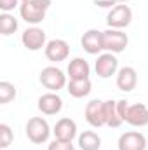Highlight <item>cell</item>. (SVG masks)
Instances as JSON below:
<instances>
[{
  "mask_svg": "<svg viewBox=\"0 0 148 150\" xmlns=\"http://www.w3.org/2000/svg\"><path fill=\"white\" fill-rule=\"evenodd\" d=\"M85 119L91 126L94 127H101L106 124V117H105V101L99 100H92L87 103L85 107Z\"/></svg>",
  "mask_w": 148,
  "mask_h": 150,
  "instance_id": "cell-6",
  "label": "cell"
},
{
  "mask_svg": "<svg viewBox=\"0 0 148 150\" xmlns=\"http://www.w3.org/2000/svg\"><path fill=\"white\" fill-rule=\"evenodd\" d=\"M117 67H118V61L111 52L101 54L96 61V74L99 77H103V79H108L117 72Z\"/></svg>",
  "mask_w": 148,
  "mask_h": 150,
  "instance_id": "cell-14",
  "label": "cell"
},
{
  "mask_svg": "<svg viewBox=\"0 0 148 150\" xmlns=\"http://www.w3.org/2000/svg\"><path fill=\"white\" fill-rule=\"evenodd\" d=\"M147 138L138 131H127L118 138V150H145Z\"/></svg>",
  "mask_w": 148,
  "mask_h": 150,
  "instance_id": "cell-8",
  "label": "cell"
},
{
  "mask_svg": "<svg viewBox=\"0 0 148 150\" xmlns=\"http://www.w3.org/2000/svg\"><path fill=\"white\" fill-rule=\"evenodd\" d=\"M127 124L136 126V127H143L148 124V107L143 103H136V105H129L125 119Z\"/></svg>",
  "mask_w": 148,
  "mask_h": 150,
  "instance_id": "cell-10",
  "label": "cell"
},
{
  "mask_svg": "<svg viewBox=\"0 0 148 150\" xmlns=\"http://www.w3.org/2000/svg\"><path fill=\"white\" fill-rule=\"evenodd\" d=\"M51 0H21V18L26 23L37 25L44 21L45 11L49 9Z\"/></svg>",
  "mask_w": 148,
  "mask_h": 150,
  "instance_id": "cell-1",
  "label": "cell"
},
{
  "mask_svg": "<svg viewBox=\"0 0 148 150\" xmlns=\"http://www.w3.org/2000/svg\"><path fill=\"white\" fill-rule=\"evenodd\" d=\"M38 108L45 115H56L63 108V100L56 93H45L38 98Z\"/></svg>",
  "mask_w": 148,
  "mask_h": 150,
  "instance_id": "cell-11",
  "label": "cell"
},
{
  "mask_svg": "<svg viewBox=\"0 0 148 150\" xmlns=\"http://www.w3.org/2000/svg\"><path fill=\"white\" fill-rule=\"evenodd\" d=\"M18 5V0H0V9L2 11H11Z\"/></svg>",
  "mask_w": 148,
  "mask_h": 150,
  "instance_id": "cell-24",
  "label": "cell"
},
{
  "mask_svg": "<svg viewBox=\"0 0 148 150\" xmlns=\"http://www.w3.org/2000/svg\"><path fill=\"white\" fill-rule=\"evenodd\" d=\"M68 52H70V47H68V44H66L65 40H61V38H54V40H51V42L45 45V58H47L49 61H54V63L65 61V59L68 58Z\"/></svg>",
  "mask_w": 148,
  "mask_h": 150,
  "instance_id": "cell-9",
  "label": "cell"
},
{
  "mask_svg": "<svg viewBox=\"0 0 148 150\" xmlns=\"http://www.w3.org/2000/svg\"><path fill=\"white\" fill-rule=\"evenodd\" d=\"M47 150H75L73 145H72V142H65V140H54L51 145H49V149Z\"/></svg>",
  "mask_w": 148,
  "mask_h": 150,
  "instance_id": "cell-23",
  "label": "cell"
},
{
  "mask_svg": "<svg viewBox=\"0 0 148 150\" xmlns=\"http://www.w3.org/2000/svg\"><path fill=\"white\" fill-rule=\"evenodd\" d=\"M16 30H18V21L9 14H0V33L12 35Z\"/></svg>",
  "mask_w": 148,
  "mask_h": 150,
  "instance_id": "cell-20",
  "label": "cell"
},
{
  "mask_svg": "<svg viewBox=\"0 0 148 150\" xmlns=\"http://www.w3.org/2000/svg\"><path fill=\"white\" fill-rule=\"evenodd\" d=\"M23 45L26 47V49H30V51H38V49H42L44 47V44H45V32L42 30V28H28V30H25V33H23Z\"/></svg>",
  "mask_w": 148,
  "mask_h": 150,
  "instance_id": "cell-13",
  "label": "cell"
},
{
  "mask_svg": "<svg viewBox=\"0 0 148 150\" xmlns=\"http://www.w3.org/2000/svg\"><path fill=\"white\" fill-rule=\"evenodd\" d=\"M89 63L82 58H75L70 61L68 65V75H70V80L75 79H87L89 77Z\"/></svg>",
  "mask_w": 148,
  "mask_h": 150,
  "instance_id": "cell-16",
  "label": "cell"
},
{
  "mask_svg": "<svg viewBox=\"0 0 148 150\" xmlns=\"http://www.w3.org/2000/svg\"><path fill=\"white\" fill-rule=\"evenodd\" d=\"M82 47L89 54H98L99 51L105 49V35L99 30H87L82 35Z\"/></svg>",
  "mask_w": 148,
  "mask_h": 150,
  "instance_id": "cell-7",
  "label": "cell"
},
{
  "mask_svg": "<svg viewBox=\"0 0 148 150\" xmlns=\"http://www.w3.org/2000/svg\"><path fill=\"white\" fill-rule=\"evenodd\" d=\"M105 117H106V126L110 127H118L124 122L117 110V101H111V100L105 101Z\"/></svg>",
  "mask_w": 148,
  "mask_h": 150,
  "instance_id": "cell-19",
  "label": "cell"
},
{
  "mask_svg": "<svg viewBox=\"0 0 148 150\" xmlns=\"http://www.w3.org/2000/svg\"><path fill=\"white\" fill-rule=\"evenodd\" d=\"M49 124L42 117H32L26 122V136L32 143H44L49 138Z\"/></svg>",
  "mask_w": 148,
  "mask_h": 150,
  "instance_id": "cell-3",
  "label": "cell"
},
{
  "mask_svg": "<svg viewBox=\"0 0 148 150\" xmlns=\"http://www.w3.org/2000/svg\"><path fill=\"white\" fill-rule=\"evenodd\" d=\"M77 134V124L70 117H63L56 122L54 126V136L56 140H65V142H72Z\"/></svg>",
  "mask_w": 148,
  "mask_h": 150,
  "instance_id": "cell-12",
  "label": "cell"
},
{
  "mask_svg": "<svg viewBox=\"0 0 148 150\" xmlns=\"http://www.w3.org/2000/svg\"><path fill=\"white\" fill-rule=\"evenodd\" d=\"M40 82L45 89L49 91H59L65 87L66 84V77L63 75V72L56 67H47L40 72Z\"/></svg>",
  "mask_w": 148,
  "mask_h": 150,
  "instance_id": "cell-4",
  "label": "cell"
},
{
  "mask_svg": "<svg viewBox=\"0 0 148 150\" xmlns=\"http://www.w3.org/2000/svg\"><path fill=\"white\" fill-rule=\"evenodd\" d=\"M12 143V131L7 124H0V149H7Z\"/></svg>",
  "mask_w": 148,
  "mask_h": 150,
  "instance_id": "cell-22",
  "label": "cell"
},
{
  "mask_svg": "<svg viewBox=\"0 0 148 150\" xmlns=\"http://www.w3.org/2000/svg\"><path fill=\"white\" fill-rule=\"evenodd\" d=\"M103 35H105V49H108L111 52H122L129 44L127 35L115 28H108L106 32H103Z\"/></svg>",
  "mask_w": 148,
  "mask_h": 150,
  "instance_id": "cell-5",
  "label": "cell"
},
{
  "mask_svg": "<svg viewBox=\"0 0 148 150\" xmlns=\"http://www.w3.org/2000/svg\"><path fill=\"white\" fill-rule=\"evenodd\" d=\"M132 19V11L129 5L125 4H117L106 16V23L110 28H115V30H120V28H125Z\"/></svg>",
  "mask_w": 148,
  "mask_h": 150,
  "instance_id": "cell-2",
  "label": "cell"
},
{
  "mask_svg": "<svg viewBox=\"0 0 148 150\" xmlns=\"http://www.w3.org/2000/svg\"><path fill=\"white\" fill-rule=\"evenodd\" d=\"M78 145L82 150H99L101 147V138L94 131H84L78 136Z\"/></svg>",
  "mask_w": 148,
  "mask_h": 150,
  "instance_id": "cell-18",
  "label": "cell"
},
{
  "mask_svg": "<svg viewBox=\"0 0 148 150\" xmlns=\"http://www.w3.org/2000/svg\"><path fill=\"white\" fill-rule=\"evenodd\" d=\"M14 98H16V87L11 82H0V105H5Z\"/></svg>",
  "mask_w": 148,
  "mask_h": 150,
  "instance_id": "cell-21",
  "label": "cell"
},
{
  "mask_svg": "<svg viewBox=\"0 0 148 150\" xmlns=\"http://www.w3.org/2000/svg\"><path fill=\"white\" fill-rule=\"evenodd\" d=\"M94 4L101 7H110V5H115V0H94Z\"/></svg>",
  "mask_w": 148,
  "mask_h": 150,
  "instance_id": "cell-25",
  "label": "cell"
},
{
  "mask_svg": "<svg viewBox=\"0 0 148 150\" xmlns=\"http://www.w3.org/2000/svg\"><path fill=\"white\" fill-rule=\"evenodd\" d=\"M138 84V74L134 68L131 67H124L120 68V72L117 75V87L120 91H132Z\"/></svg>",
  "mask_w": 148,
  "mask_h": 150,
  "instance_id": "cell-15",
  "label": "cell"
},
{
  "mask_svg": "<svg viewBox=\"0 0 148 150\" xmlns=\"http://www.w3.org/2000/svg\"><path fill=\"white\" fill-rule=\"evenodd\" d=\"M91 80L89 77L87 79H75V80H70L68 84V93L73 96V98H84L91 93Z\"/></svg>",
  "mask_w": 148,
  "mask_h": 150,
  "instance_id": "cell-17",
  "label": "cell"
}]
</instances>
